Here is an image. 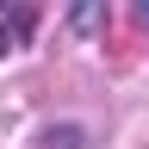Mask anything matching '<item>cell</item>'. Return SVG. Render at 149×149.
<instances>
[{
    "instance_id": "1",
    "label": "cell",
    "mask_w": 149,
    "mask_h": 149,
    "mask_svg": "<svg viewBox=\"0 0 149 149\" xmlns=\"http://www.w3.org/2000/svg\"><path fill=\"white\" fill-rule=\"evenodd\" d=\"M100 25V0H74V31H93Z\"/></svg>"
},
{
    "instance_id": "2",
    "label": "cell",
    "mask_w": 149,
    "mask_h": 149,
    "mask_svg": "<svg viewBox=\"0 0 149 149\" xmlns=\"http://www.w3.org/2000/svg\"><path fill=\"white\" fill-rule=\"evenodd\" d=\"M137 25H149V0H137Z\"/></svg>"
}]
</instances>
